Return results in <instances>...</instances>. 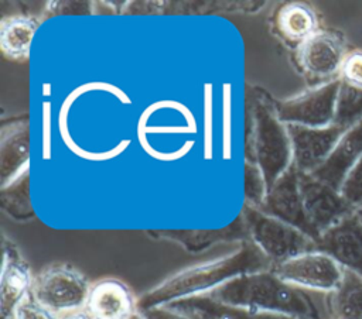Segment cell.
<instances>
[{"label":"cell","instance_id":"obj_23","mask_svg":"<svg viewBox=\"0 0 362 319\" xmlns=\"http://www.w3.org/2000/svg\"><path fill=\"white\" fill-rule=\"evenodd\" d=\"M359 121H362V88H355L341 82L334 124L348 130Z\"/></svg>","mask_w":362,"mask_h":319},{"label":"cell","instance_id":"obj_30","mask_svg":"<svg viewBox=\"0 0 362 319\" xmlns=\"http://www.w3.org/2000/svg\"><path fill=\"white\" fill-rule=\"evenodd\" d=\"M132 319H146V318H144V316H143L140 312H137V313H136V315H134Z\"/></svg>","mask_w":362,"mask_h":319},{"label":"cell","instance_id":"obj_18","mask_svg":"<svg viewBox=\"0 0 362 319\" xmlns=\"http://www.w3.org/2000/svg\"><path fill=\"white\" fill-rule=\"evenodd\" d=\"M167 306L178 312H182L194 319H308L283 313L255 312L243 308H235L219 301H215L209 295L188 298Z\"/></svg>","mask_w":362,"mask_h":319},{"label":"cell","instance_id":"obj_22","mask_svg":"<svg viewBox=\"0 0 362 319\" xmlns=\"http://www.w3.org/2000/svg\"><path fill=\"white\" fill-rule=\"evenodd\" d=\"M0 207L16 222H28L35 217L30 198V171L0 188Z\"/></svg>","mask_w":362,"mask_h":319},{"label":"cell","instance_id":"obj_27","mask_svg":"<svg viewBox=\"0 0 362 319\" xmlns=\"http://www.w3.org/2000/svg\"><path fill=\"white\" fill-rule=\"evenodd\" d=\"M13 319H59L58 315L41 305L33 294H30L16 309Z\"/></svg>","mask_w":362,"mask_h":319},{"label":"cell","instance_id":"obj_7","mask_svg":"<svg viewBox=\"0 0 362 319\" xmlns=\"http://www.w3.org/2000/svg\"><path fill=\"white\" fill-rule=\"evenodd\" d=\"M341 80L324 82L294 97L274 100V110L284 124L305 127H327L334 124L335 106Z\"/></svg>","mask_w":362,"mask_h":319},{"label":"cell","instance_id":"obj_25","mask_svg":"<svg viewBox=\"0 0 362 319\" xmlns=\"http://www.w3.org/2000/svg\"><path fill=\"white\" fill-rule=\"evenodd\" d=\"M339 192L355 210L362 209V157L344 179Z\"/></svg>","mask_w":362,"mask_h":319},{"label":"cell","instance_id":"obj_5","mask_svg":"<svg viewBox=\"0 0 362 319\" xmlns=\"http://www.w3.org/2000/svg\"><path fill=\"white\" fill-rule=\"evenodd\" d=\"M90 285L71 264L54 263L34 277L31 294L41 305L61 316L86 306Z\"/></svg>","mask_w":362,"mask_h":319},{"label":"cell","instance_id":"obj_14","mask_svg":"<svg viewBox=\"0 0 362 319\" xmlns=\"http://www.w3.org/2000/svg\"><path fill=\"white\" fill-rule=\"evenodd\" d=\"M147 234L156 240L171 241L182 247L187 253L198 254L222 243H243L247 239V231L240 215L228 226L218 229H167L148 230Z\"/></svg>","mask_w":362,"mask_h":319},{"label":"cell","instance_id":"obj_28","mask_svg":"<svg viewBox=\"0 0 362 319\" xmlns=\"http://www.w3.org/2000/svg\"><path fill=\"white\" fill-rule=\"evenodd\" d=\"M146 319H194L182 312H178L175 309H171L168 306H160V308H151L146 311H139Z\"/></svg>","mask_w":362,"mask_h":319},{"label":"cell","instance_id":"obj_9","mask_svg":"<svg viewBox=\"0 0 362 319\" xmlns=\"http://www.w3.org/2000/svg\"><path fill=\"white\" fill-rule=\"evenodd\" d=\"M291 144V164L301 174H313L328 158L342 134L337 124L327 127H305L286 124Z\"/></svg>","mask_w":362,"mask_h":319},{"label":"cell","instance_id":"obj_15","mask_svg":"<svg viewBox=\"0 0 362 319\" xmlns=\"http://www.w3.org/2000/svg\"><path fill=\"white\" fill-rule=\"evenodd\" d=\"M85 309L96 319H132L139 312V298L123 281L102 278L90 285Z\"/></svg>","mask_w":362,"mask_h":319},{"label":"cell","instance_id":"obj_26","mask_svg":"<svg viewBox=\"0 0 362 319\" xmlns=\"http://www.w3.org/2000/svg\"><path fill=\"white\" fill-rule=\"evenodd\" d=\"M339 80L355 88H362V49L348 51L339 71Z\"/></svg>","mask_w":362,"mask_h":319},{"label":"cell","instance_id":"obj_4","mask_svg":"<svg viewBox=\"0 0 362 319\" xmlns=\"http://www.w3.org/2000/svg\"><path fill=\"white\" fill-rule=\"evenodd\" d=\"M240 217L249 241L262 251L272 267L317 248L311 237L257 207L243 205Z\"/></svg>","mask_w":362,"mask_h":319},{"label":"cell","instance_id":"obj_11","mask_svg":"<svg viewBox=\"0 0 362 319\" xmlns=\"http://www.w3.org/2000/svg\"><path fill=\"white\" fill-rule=\"evenodd\" d=\"M346 54L342 35L335 31L320 30L298 47V62L313 79L329 82L339 78Z\"/></svg>","mask_w":362,"mask_h":319},{"label":"cell","instance_id":"obj_13","mask_svg":"<svg viewBox=\"0 0 362 319\" xmlns=\"http://www.w3.org/2000/svg\"><path fill=\"white\" fill-rule=\"evenodd\" d=\"M34 277L17 247L3 239L0 277V319H13L17 306L31 294Z\"/></svg>","mask_w":362,"mask_h":319},{"label":"cell","instance_id":"obj_2","mask_svg":"<svg viewBox=\"0 0 362 319\" xmlns=\"http://www.w3.org/2000/svg\"><path fill=\"white\" fill-rule=\"evenodd\" d=\"M209 296L247 311L320 319L318 309L305 291L283 281L272 268L236 277Z\"/></svg>","mask_w":362,"mask_h":319},{"label":"cell","instance_id":"obj_16","mask_svg":"<svg viewBox=\"0 0 362 319\" xmlns=\"http://www.w3.org/2000/svg\"><path fill=\"white\" fill-rule=\"evenodd\" d=\"M30 164V126L27 117L3 123L0 131V188L8 185Z\"/></svg>","mask_w":362,"mask_h":319},{"label":"cell","instance_id":"obj_12","mask_svg":"<svg viewBox=\"0 0 362 319\" xmlns=\"http://www.w3.org/2000/svg\"><path fill=\"white\" fill-rule=\"evenodd\" d=\"M315 246L344 270L362 277V219L358 212L348 215L321 233Z\"/></svg>","mask_w":362,"mask_h":319},{"label":"cell","instance_id":"obj_21","mask_svg":"<svg viewBox=\"0 0 362 319\" xmlns=\"http://www.w3.org/2000/svg\"><path fill=\"white\" fill-rule=\"evenodd\" d=\"M332 319H362V277L346 271L337 291L329 294Z\"/></svg>","mask_w":362,"mask_h":319},{"label":"cell","instance_id":"obj_10","mask_svg":"<svg viewBox=\"0 0 362 319\" xmlns=\"http://www.w3.org/2000/svg\"><path fill=\"white\" fill-rule=\"evenodd\" d=\"M262 212L298 229L314 241L317 236L307 219L301 191H300V172L291 164L284 174L269 188L267 196L262 207Z\"/></svg>","mask_w":362,"mask_h":319},{"label":"cell","instance_id":"obj_3","mask_svg":"<svg viewBox=\"0 0 362 319\" xmlns=\"http://www.w3.org/2000/svg\"><path fill=\"white\" fill-rule=\"evenodd\" d=\"M250 138L249 160L263 172L267 186L272 185L291 165V144L284 123L280 121L273 102L260 89L250 96Z\"/></svg>","mask_w":362,"mask_h":319},{"label":"cell","instance_id":"obj_1","mask_svg":"<svg viewBox=\"0 0 362 319\" xmlns=\"http://www.w3.org/2000/svg\"><path fill=\"white\" fill-rule=\"evenodd\" d=\"M269 268H272L270 261L246 240L225 255L187 267L154 285L139 296V311L209 295L236 277Z\"/></svg>","mask_w":362,"mask_h":319},{"label":"cell","instance_id":"obj_6","mask_svg":"<svg viewBox=\"0 0 362 319\" xmlns=\"http://www.w3.org/2000/svg\"><path fill=\"white\" fill-rule=\"evenodd\" d=\"M283 281L303 289L332 294L344 279L345 270L328 254L311 250L272 267Z\"/></svg>","mask_w":362,"mask_h":319},{"label":"cell","instance_id":"obj_19","mask_svg":"<svg viewBox=\"0 0 362 319\" xmlns=\"http://www.w3.org/2000/svg\"><path fill=\"white\" fill-rule=\"evenodd\" d=\"M274 28L284 41L300 47L320 31V24L311 6L301 1H290L277 8Z\"/></svg>","mask_w":362,"mask_h":319},{"label":"cell","instance_id":"obj_24","mask_svg":"<svg viewBox=\"0 0 362 319\" xmlns=\"http://www.w3.org/2000/svg\"><path fill=\"white\" fill-rule=\"evenodd\" d=\"M269 186L262 169L250 161L245 162V205L262 207L267 196Z\"/></svg>","mask_w":362,"mask_h":319},{"label":"cell","instance_id":"obj_20","mask_svg":"<svg viewBox=\"0 0 362 319\" xmlns=\"http://www.w3.org/2000/svg\"><path fill=\"white\" fill-rule=\"evenodd\" d=\"M40 23L30 16H10L0 23V48L11 61H25Z\"/></svg>","mask_w":362,"mask_h":319},{"label":"cell","instance_id":"obj_17","mask_svg":"<svg viewBox=\"0 0 362 319\" xmlns=\"http://www.w3.org/2000/svg\"><path fill=\"white\" fill-rule=\"evenodd\" d=\"M362 157V121L348 128L328 158L311 175L339 191L344 179Z\"/></svg>","mask_w":362,"mask_h":319},{"label":"cell","instance_id":"obj_31","mask_svg":"<svg viewBox=\"0 0 362 319\" xmlns=\"http://www.w3.org/2000/svg\"><path fill=\"white\" fill-rule=\"evenodd\" d=\"M358 212V215L361 216V219H362V209H359V210H356Z\"/></svg>","mask_w":362,"mask_h":319},{"label":"cell","instance_id":"obj_29","mask_svg":"<svg viewBox=\"0 0 362 319\" xmlns=\"http://www.w3.org/2000/svg\"><path fill=\"white\" fill-rule=\"evenodd\" d=\"M59 319H96L95 316H92L85 308L83 309H78L74 312H68L59 316Z\"/></svg>","mask_w":362,"mask_h":319},{"label":"cell","instance_id":"obj_8","mask_svg":"<svg viewBox=\"0 0 362 319\" xmlns=\"http://www.w3.org/2000/svg\"><path fill=\"white\" fill-rule=\"evenodd\" d=\"M300 191L307 219L317 236L356 212L339 191L317 179L311 174L300 172Z\"/></svg>","mask_w":362,"mask_h":319}]
</instances>
